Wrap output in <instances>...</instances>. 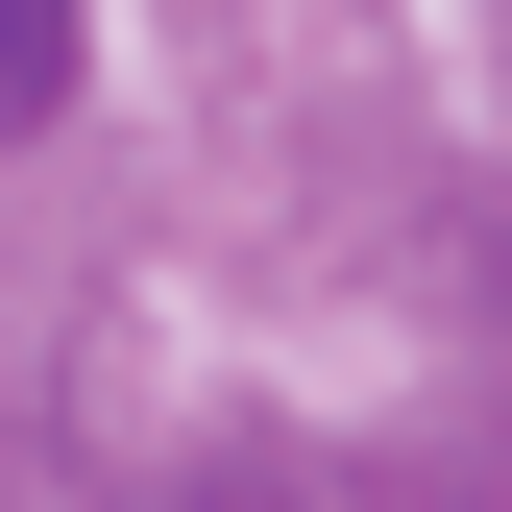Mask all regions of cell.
Segmentation results:
<instances>
[{
  "instance_id": "cell-1",
  "label": "cell",
  "mask_w": 512,
  "mask_h": 512,
  "mask_svg": "<svg viewBox=\"0 0 512 512\" xmlns=\"http://www.w3.org/2000/svg\"><path fill=\"white\" fill-rule=\"evenodd\" d=\"M49 98H74V0H0V147H25Z\"/></svg>"
}]
</instances>
